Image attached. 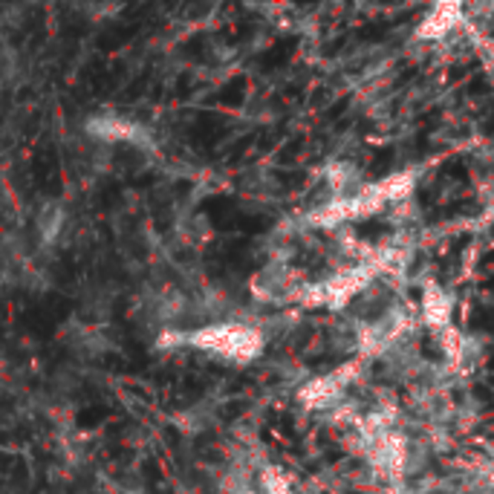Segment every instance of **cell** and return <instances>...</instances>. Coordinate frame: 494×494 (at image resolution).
<instances>
[{"label":"cell","instance_id":"obj_1","mask_svg":"<svg viewBox=\"0 0 494 494\" xmlns=\"http://www.w3.org/2000/svg\"><path fill=\"white\" fill-rule=\"evenodd\" d=\"M156 344L163 350L173 347H194L203 353H212L232 364H252L263 353V332L252 324L241 321H214L200 324L194 330H168L159 332Z\"/></svg>","mask_w":494,"mask_h":494},{"label":"cell","instance_id":"obj_2","mask_svg":"<svg viewBox=\"0 0 494 494\" xmlns=\"http://www.w3.org/2000/svg\"><path fill=\"white\" fill-rule=\"evenodd\" d=\"M410 183H413L410 173H396V177H388L376 185H364L359 194L341 197L336 203H330L327 209H321L318 214H312V222L315 226H339V222H347V220L368 217L379 209H385V205L396 203L400 197H405L410 191Z\"/></svg>","mask_w":494,"mask_h":494},{"label":"cell","instance_id":"obj_3","mask_svg":"<svg viewBox=\"0 0 494 494\" xmlns=\"http://www.w3.org/2000/svg\"><path fill=\"white\" fill-rule=\"evenodd\" d=\"M82 131H84V139L99 142V145H110V148L127 145L142 153H151L156 148V139L148 127L122 114H93L84 119Z\"/></svg>","mask_w":494,"mask_h":494},{"label":"cell","instance_id":"obj_4","mask_svg":"<svg viewBox=\"0 0 494 494\" xmlns=\"http://www.w3.org/2000/svg\"><path fill=\"white\" fill-rule=\"evenodd\" d=\"M373 275H376V263L353 266V269H347V272H339V275H332L321 283L307 286V290L301 292V304H307V307H344L350 298L361 292L364 286L373 281Z\"/></svg>","mask_w":494,"mask_h":494},{"label":"cell","instance_id":"obj_5","mask_svg":"<svg viewBox=\"0 0 494 494\" xmlns=\"http://www.w3.org/2000/svg\"><path fill=\"white\" fill-rule=\"evenodd\" d=\"M64 341H67V347L75 356H82L87 361L102 359L116 347V339L110 336L107 327L99 321H87V318H75V321H70L67 330H64Z\"/></svg>","mask_w":494,"mask_h":494},{"label":"cell","instance_id":"obj_6","mask_svg":"<svg viewBox=\"0 0 494 494\" xmlns=\"http://www.w3.org/2000/svg\"><path fill=\"white\" fill-rule=\"evenodd\" d=\"M356 376H359V364H347V368H339L327 376H318L304 390H301V400H304V405L312 410L330 408L350 388V381H353Z\"/></svg>","mask_w":494,"mask_h":494},{"label":"cell","instance_id":"obj_7","mask_svg":"<svg viewBox=\"0 0 494 494\" xmlns=\"http://www.w3.org/2000/svg\"><path fill=\"white\" fill-rule=\"evenodd\" d=\"M32 232H35V241H38V249L50 252V249H58L64 243V237L70 232V212L64 203H44L38 214H35V222H32Z\"/></svg>","mask_w":494,"mask_h":494},{"label":"cell","instance_id":"obj_8","mask_svg":"<svg viewBox=\"0 0 494 494\" xmlns=\"http://www.w3.org/2000/svg\"><path fill=\"white\" fill-rule=\"evenodd\" d=\"M463 21V6L459 4H440L431 9V15L422 21L420 26V38H428V41H440L445 38L449 32Z\"/></svg>","mask_w":494,"mask_h":494},{"label":"cell","instance_id":"obj_9","mask_svg":"<svg viewBox=\"0 0 494 494\" xmlns=\"http://www.w3.org/2000/svg\"><path fill=\"white\" fill-rule=\"evenodd\" d=\"M422 318H425V324L437 332L449 330L451 301H449V295H445V290H440V286H428L425 295H422Z\"/></svg>","mask_w":494,"mask_h":494},{"label":"cell","instance_id":"obj_10","mask_svg":"<svg viewBox=\"0 0 494 494\" xmlns=\"http://www.w3.org/2000/svg\"><path fill=\"white\" fill-rule=\"evenodd\" d=\"M15 73H18V55L6 44H0V90H6L12 84Z\"/></svg>","mask_w":494,"mask_h":494},{"label":"cell","instance_id":"obj_11","mask_svg":"<svg viewBox=\"0 0 494 494\" xmlns=\"http://www.w3.org/2000/svg\"><path fill=\"white\" fill-rule=\"evenodd\" d=\"M4 12H6V9H0V24H4Z\"/></svg>","mask_w":494,"mask_h":494},{"label":"cell","instance_id":"obj_12","mask_svg":"<svg viewBox=\"0 0 494 494\" xmlns=\"http://www.w3.org/2000/svg\"><path fill=\"white\" fill-rule=\"evenodd\" d=\"M0 116H4V110H0Z\"/></svg>","mask_w":494,"mask_h":494}]
</instances>
